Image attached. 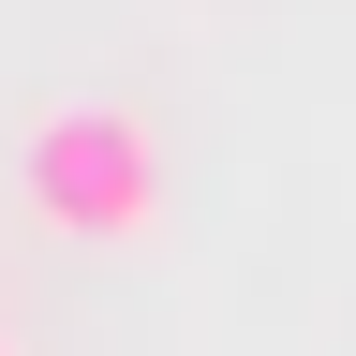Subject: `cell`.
<instances>
[{"label":"cell","mask_w":356,"mask_h":356,"mask_svg":"<svg viewBox=\"0 0 356 356\" xmlns=\"http://www.w3.org/2000/svg\"><path fill=\"white\" fill-rule=\"evenodd\" d=\"M15 193L44 238H89V252H149L163 238V134L134 104H44L30 149H15Z\"/></svg>","instance_id":"obj_1"},{"label":"cell","mask_w":356,"mask_h":356,"mask_svg":"<svg viewBox=\"0 0 356 356\" xmlns=\"http://www.w3.org/2000/svg\"><path fill=\"white\" fill-rule=\"evenodd\" d=\"M0 356H15V341H0Z\"/></svg>","instance_id":"obj_2"}]
</instances>
